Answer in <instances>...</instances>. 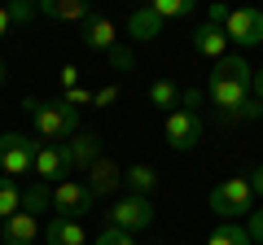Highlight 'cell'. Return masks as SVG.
I'll use <instances>...</instances> for the list:
<instances>
[{"label": "cell", "instance_id": "1", "mask_svg": "<svg viewBox=\"0 0 263 245\" xmlns=\"http://www.w3.org/2000/svg\"><path fill=\"white\" fill-rule=\"evenodd\" d=\"M250 84H254V70L246 57H219L215 70L206 79V96L211 105L219 110L224 122H246V118H263V105L250 96Z\"/></svg>", "mask_w": 263, "mask_h": 245}, {"label": "cell", "instance_id": "2", "mask_svg": "<svg viewBox=\"0 0 263 245\" xmlns=\"http://www.w3.org/2000/svg\"><path fill=\"white\" fill-rule=\"evenodd\" d=\"M22 110H27L31 127H35V136H40L44 145H66L70 136H79V110H70L62 96H57V101L27 96V101H22Z\"/></svg>", "mask_w": 263, "mask_h": 245}, {"label": "cell", "instance_id": "3", "mask_svg": "<svg viewBox=\"0 0 263 245\" xmlns=\"http://www.w3.org/2000/svg\"><path fill=\"white\" fill-rule=\"evenodd\" d=\"M211 210H215L224 223H237V219H250V210H254V189H250V179L246 175H228V179H219L215 189H211Z\"/></svg>", "mask_w": 263, "mask_h": 245}, {"label": "cell", "instance_id": "4", "mask_svg": "<svg viewBox=\"0 0 263 245\" xmlns=\"http://www.w3.org/2000/svg\"><path fill=\"white\" fill-rule=\"evenodd\" d=\"M35 153H40V140H31V136L22 132H5L0 136V175H27V171H35Z\"/></svg>", "mask_w": 263, "mask_h": 245}, {"label": "cell", "instance_id": "5", "mask_svg": "<svg viewBox=\"0 0 263 245\" xmlns=\"http://www.w3.org/2000/svg\"><path fill=\"white\" fill-rule=\"evenodd\" d=\"M202 114H193V110H184V105H176V110L167 114V145L171 149H180V153H189L193 145H202Z\"/></svg>", "mask_w": 263, "mask_h": 245}, {"label": "cell", "instance_id": "6", "mask_svg": "<svg viewBox=\"0 0 263 245\" xmlns=\"http://www.w3.org/2000/svg\"><path fill=\"white\" fill-rule=\"evenodd\" d=\"M92 206H97V197H92V189H88L84 179H62V184H53V210L62 219H79Z\"/></svg>", "mask_w": 263, "mask_h": 245}, {"label": "cell", "instance_id": "7", "mask_svg": "<svg viewBox=\"0 0 263 245\" xmlns=\"http://www.w3.org/2000/svg\"><path fill=\"white\" fill-rule=\"evenodd\" d=\"M110 228H123V232H141V228H149L154 223V201L149 197H123V201H114L110 210Z\"/></svg>", "mask_w": 263, "mask_h": 245}, {"label": "cell", "instance_id": "8", "mask_svg": "<svg viewBox=\"0 0 263 245\" xmlns=\"http://www.w3.org/2000/svg\"><path fill=\"white\" fill-rule=\"evenodd\" d=\"M224 35L228 44H241V48L263 44V9H228Z\"/></svg>", "mask_w": 263, "mask_h": 245}, {"label": "cell", "instance_id": "9", "mask_svg": "<svg viewBox=\"0 0 263 245\" xmlns=\"http://www.w3.org/2000/svg\"><path fill=\"white\" fill-rule=\"evenodd\" d=\"M70 153H66V145H44L40 140V153H35V171H31V175L40 179V184H48V189H53V184H62V179H70Z\"/></svg>", "mask_w": 263, "mask_h": 245}, {"label": "cell", "instance_id": "10", "mask_svg": "<svg viewBox=\"0 0 263 245\" xmlns=\"http://www.w3.org/2000/svg\"><path fill=\"white\" fill-rule=\"evenodd\" d=\"M193 53L206 57V62L228 57V35H224V27H215V22H197V27H193Z\"/></svg>", "mask_w": 263, "mask_h": 245}, {"label": "cell", "instance_id": "11", "mask_svg": "<svg viewBox=\"0 0 263 245\" xmlns=\"http://www.w3.org/2000/svg\"><path fill=\"white\" fill-rule=\"evenodd\" d=\"M66 153H70V167H75V171H92L97 162L105 158V153H101V140H97L92 132L70 136V140H66Z\"/></svg>", "mask_w": 263, "mask_h": 245}, {"label": "cell", "instance_id": "12", "mask_svg": "<svg viewBox=\"0 0 263 245\" xmlns=\"http://www.w3.org/2000/svg\"><path fill=\"white\" fill-rule=\"evenodd\" d=\"M0 236H5V245H35L40 236H44V228H40L35 215H27V210H18L13 219H5V228H0Z\"/></svg>", "mask_w": 263, "mask_h": 245}, {"label": "cell", "instance_id": "13", "mask_svg": "<svg viewBox=\"0 0 263 245\" xmlns=\"http://www.w3.org/2000/svg\"><path fill=\"white\" fill-rule=\"evenodd\" d=\"M84 44L92 48V53H101V57H105L114 44H119V27H114L105 13H92V18L84 22Z\"/></svg>", "mask_w": 263, "mask_h": 245}, {"label": "cell", "instance_id": "14", "mask_svg": "<svg viewBox=\"0 0 263 245\" xmlns=\"http://www.w3.org/2000/svg\"><path fill=\"white\" fill-rule=\"evenodd\" d=\"M44 245H88V232H84V223H79V219L53 215V219L44 223Z\"/></svg>", "mask_w": 263, "mask_h": 245}, {"label": "cell", "instance_id": "15", "mask_svg": "<svg viewBox=\"0 0 263 245\" xmlns=\"http://www.w3.org/2000/svg\"><path fill=\"white\" fill-rule=\"evenodd\" d=\"M84 184L92 189V197H110V193L123 184V171H119V162H114V158H101L92 171H88V179H84Z\"/></svg>", "mask_w": 263, "mask_h": 245}, {"label": "cell", "instance_id": "16", "mask_svg": "<svg viewBox=\"0 0 263 245\" xmlns=\"http://www.w3.org/2000/svg\"><path fill=\"white\" fill-rule=\"evenodd\" d=\"M162 27H167V22H162L149 5H145V9H136V13L127 18V35H132V39H158Z\"/></svg>", "mask_w": 263, "mask_h": 245}, {"label": "cell", "instance_id": "17", "mask_svg": "<svg viewBox=\"0 0 263 245\" xmlns=\"http://www.w3.org/2000/svg\"><path fill=\"white\" fill-rule=\"evenodd\" d=\"M40 13H48V18H57V22H88L92 18L84 0H44Z\"/></svg>", "mask_w": 263, "mask_h": 245}, {"label": "cell", "instance_id": "18", "mask_svg": "<svg viewBox=\"0 0 263 245\" xmlns=\"http://www.w3.org/2000/svg\"><path fill=\"white\" fill-rule=\"evenodd\" d=\"M123 184L132 189V197H149V193L158 189V171H154V167H145V162H141V167L123 171Z\"/></svg>", "mask_w": 263, "mask_h": 245}, {"label": "cell", "instance_id": "19", "mask_svg": "<svg viewBox=\"0 0 263 245\" xmlns=\"http://www.w3.org/2000/svg\"><path fill=\"white\" fill-rule=\"evenodd\" d=\"M18 210H22V189H18V179L0 175V219H13Z\"/></svg>", "mask_w": 263, "mask_h": 245}, {"label": "cell", "instance_id": "20", "mask_svg": "<svg viewBox=\"0 0 263 245\" xmlns=\"http://www.w3.org/2000/svg\"><path fill=\"white\" fill-rule=\"evenodd\" d=\"M53 206V189H48V184H31V189H22V210H27V215H40V210H48Z\"/></svg>", "mask_w": 263, "mask_h": 245}, {"label": "cell", "instance_id": "21", "mask_svg": "<svg viewBox=\"0 0 263 245\" xmlns=\"http://www.w3.org/2000/svg\"><path fill=\"white\" fill-rule=\"evenodd\" d=\"M149 9L158 13L162 22H176V18H189L197 5H193V0H149Z\"/></svg>", "mask_w": 263, "mask_h": 245}, {"label": "cell", "instance_id": "22", "mask_svg": "<svg viewBox=\"0 0 263 245\" xmlns=\"http://www.w3.org/2000/svg\"><path fill=\"white\" fill-rule=\"evenodd\" d=\"M206 245H254V241H250V232H246L241 223H219Z\"/></svg>", "mask_w": 263, "mask_h": 245}, {"label": "cell", "instance_id": "23", "mask_svg": "<svg viewBox=\"0 0 263 245\" xmlns=\"http://www.w3.org/2000/svg\"><path fill=\"white\" fill-rule=\"evenodd\" d=\"M180 101V88L171 84V79H154L149 84V105H158V110H167V105Z\"/></svg>", "mask_w": 263, "mask_h": 245}, {"label": "cell", "instance_id": "24", "mask_svg": "<svg viewBox=\"0 0 263 245\" xmlns=\"http://www.w3.org/2000/svg\"><path fill=\"white\" fill-rule=\"evenodd\" d=\"M105 62H110L114 70H136V57H132V48H127V44H114L110 53H105Z\"/></svg>", "mask_w": 263, "mask_h": 245}, {"label": "cell", "instance_id": "25", "mask_svg": "<svg viewBox=\"0 0 263 245\" xmlns=\"http://www.w3.org/2000/svg\"><path fill=\"white\" fill-rule=\"evenodd\" d=\"M5 9H9V22H13V27H27V22L35 18V5H31V0H13V5H5Z\"/></svg>", "mask_w": 263, "mask_h": 245}, {"label": "cell", "instance_id": "26", "mask_svg": "<svg viewBox=\"0 0 263 245\" xmlns=\"http://www.w3.org/2000/svg\"><path fill=\"white\" fill-rule=\"evenodd\" d=\"M97 245H136V241H132V232H123V228H105V232H97Z\"/></svg>", "mask_w": 263, "mask_h": 245}, {"label": "cell", "instance_id": "27", "mask_svg": "<svg viewBox=\"0 0 263 245\" xmlns=\"http://www.w3.org/2000/svg\"><path fill=\"white\" fill-rule=\"evenodd\" d=\"M119 101V84H105V88H92V105L97 110H105V105Z\"/></svg>", "mask_w": 263, "mask_h": 245}, {"label": "cell", "instance_id": "28", "mask_svg": "<svg viewBox=\"0 0 263 245\" xmlns=\"http://www.w3.org/2000/svg\"><path fill=\"white\" fill-rule=\"evenodd\" d=\"M62 101L70 105V110H79V105L92 101V92H88V88H70V92H62Z\"/></svg>", "mask_w": 263, "mask_h": 245}, {"label": "cell", "instance_id": "29", "mask_svg": "<svg viewBox=\"0 0 263 245\" xmlns=\"http://www.w3.org/2000/svg\"><path fill=\"white\" fill-rule=\"evenodd\" d=\"M246 232H250L254 245H263V210H250V223H246Z\"/></svg>", "mask_w": 263, "mask_h": 245}, {"label": "cell", "instance_id": "30", "mask_svg": "<svg viewBox=\"0 0 263 245\" xmlns=\"http://www.w3.org/2000/svg\"><path fill=\"white\" fill-rule=\"evenodd\" d=\"M206 22L224 27V22H228V5H211V9H206Z\"/></svg>", "mask_w": 263, "mask_h": 245}, {"label": "cell", "instance_id": "31", "mask_svg": "<svg viewBox=\"0 0 263 245\" xmlns=\"http://www.w3.org/2000/svg\"><path fill=\"white\" fill-rule=\"evenodd\" d=\"M62 88H66V92L79 88V66H62Z\"/></svg>", "mask_w": 263, "mask_h": 245}, {"label": "cell", "instance_id": "32", "mask_svg": "<svg viewBox=\"0 0 263 245\" xmlns=\"http://www.w3.org/2000/svg\"><path fill=\"white\" fill-rule=\"evenodd\" d=\"M13 35V22H9V9L0 5V39H9Z\"/></svg>", "mask_w": 263, "mask_h": 245}, {"label": "cell", "instance_id": "33", "mask_svg": "<svg viewBox=\"0 0 263 245\" xmlns=\"http://www.w3.org/2000/svg\"><path fill=\"white\" fill-rule=\"evenodd\" d=\"M250 96H254V101L263 105V70H259V75H254V84H250Z\"/></svg>", "mask_w": 263, "mask_h": 245}, {"label": "cell", "instance_id": "34", "mask_svg": "<svg viewBox=\"0 0 263 245\" xmlns=\"http://www.w3.org/2000/svg\"><path fill=\"white\" fill-rule=\"evenodd\" d=\"M250 189H254V197H263V167L250 175Z\"/></svg>", "mask_w": 263, "mask_h": 245}, {"label": "cell", "instance_id": "35", "mask_svg": "<svg viewBox=\"0 0 263 245\" xmlns=\"http://www.w3.org/2000/svg\"><path fill=\"white\" fill-rule=\"evenodd\" d=\"M0 84H5V62H0Z\"/></svg>", "mask_w": 263, "mask_h": 245}]
</instances>
